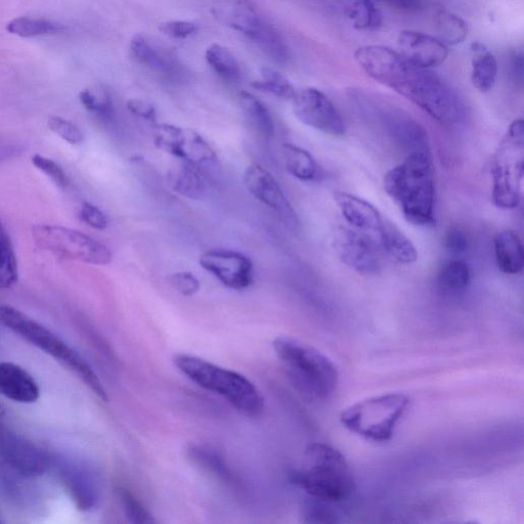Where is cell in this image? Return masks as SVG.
Masks as SVG:
<instances>
[{
	"label": "cell",
	"instance_id": "25",
	"mask_svg": "<svg viewBox=\"0 0 524 524\" xmlns=\"http://www.w3.org/2000/svg\"><path fill=\"white\" fill-rule=\"evenodd\" d=\"M286 170L302 182H315L320 178V167L310 152L290 143L282 147Z\"/></svg>",
	"mask_w": 524,
	"mask_h": 524
},
{
	"label": "cell",
	"instance_id": "43",
	"mask_svg": "<svg viewBox=\"0 0 524 524\" xmlns=\"http://www.w3.org/2000/svg\"><path fill=\"white\" fill-rule=\"evenodd\" d=\"M169 284L184 296L196 294L201 287L197 277L189 272L173 274L168 278Z\"/></svg>",
	"mask_w": 524,
	"mask_h": 524
},
{
	"label": "cell",
	"instance_id": "28",
	"mask_svg": "<svg viewBox=\"0 0 524 524\" xmlns=\"http://www.w3.org/2000/svg\"><path fill=\"white\" fill-rule=\"evenodd\" d=\"M188 454L190 459L199 467L225 480L233 482V474L225 458L215 449L204 445H192Z\"/></svg>",
	"mask_w": 524,
	"mask_h": 524
},
{
	"label": "cell",
	"instance_id": "9",
	"mask_svg": "<svg viewBox=\"0 0 524 524\" xmlns=\"http://www.w3.org/2000/svg\"><path fill=\"white\" fill-rule=\"evenodd\" d=\"M32 237L40 249L84 264L107 266L112 252L105 244L79 231L54 225H36Z\"/></svg>",
	"mask_w": 524,
	"mask_h": 524
},
{
	"label": "cell",
	"instance_id": "49",
	"mask_svg": "<svg viewBox=\"0 0 524 524\" xmlns=\"http://www.w3.org/2000/svg\"><path fill=\"white\" fill-rule=\"evenodd\" d=\"M4 409L0 407V421H2V418L4 417Z\"/></svg>",
	"mask_w": 524,
	"mask_h": 524
},
{
	"label": "cell",
	"instance_id": "16",
	"mask_svg": "<svg viewBox=\"0 0 524 524\" xmlns=\"http://www.w3.org/2000/svg\"><path fill=\"white\" fill-rule=\"evenodd\" d=\"M199 264L218 281L233 290L249 288L254 281V266L245 254L228 249L204 252Z\"/></svg>",
	"mask_w": 524,
	"mask_h": 524
},
{
	"label": "cell",
	"instance_id": "37",
	"mask_svg": "<svg viewBox=\"0 0 524 524\" xmlns=\"http://www.w3.org/2000/svg\"><path fill=\"white\" fill-rule=\"evenodd\" d=\"M79 101L89 112L110 119L114 115L112 97L103 89H86L79 94Z\"/></svg>",
	"mask_w": 524,
	"mask_h": 524
},
{
	"label": "cell",
	"instance_id": "32",
	"mask_svg": "<svg viewBox=\"0 0 524 524\" xmlns=\"http://www.w3.org/2000/svg\"><path fill=\"white\" fill-rule=\"evenodd\" d=\"M130 53L137 62L155 71L168 73L173 69L170 60L154 49L141 35H136L131 40Z\"/></svg>",
	"mask_w": 524,
	"mask_h": 524
},
{
	"label": "cell",
	"instance_id": "20",
	"mask_svg": "<svg viewBox=\"0 0 524 524\" xmlns=\"http://www.w3.org/2000/svg\"><path fill=\"white\" fill-rule=\"evenodd\" d=\"M365 101L369 103L370 109L377 112V117L390 131L391 136L412 149V153H429L425 130L416 121L395 107L378 102L376 106L374 101Z\"/></svg>",
	"mask_w": 524,
	"mask_h": 524
},
{
	"label": "cell",
	"instance_id": "13",
	"mask_svg": "<svg viewBox=\"0 0 524 524\" xmlns=\"http://www.w3.org/2000/svg\"><path fill=\"white\" fill-rule=\"evenodd\" d=\"M291 101L294 115L304 125L332 137L345 135V124L340 113L321 91L309 87L296 92Z\"/></svg>",
	"mask_w": 524,
	"mask_h": 524
},
{
	"label": "cell",
	"instance_id": "11",
	"mask_svg": "<svg viewBox=\"0 0 524 524\" xmlns=\"http://www.w3.org/2000/svg\"><path fill=\"white\" fill-rule=\"evenodd\" d=\"M63 485L80 511L90 512L100 505L102 484L97 471L82 460L68 457L54 458Z\"/></svg>",
	"mask_w": 524,
	"mask_h": 524
},
{
	"label": "cell",
	"instance_id": "5",
	"mask_svg": "<svg viewBox=\"0 0 524 524\" xmlns=\"http://www.w3.org/2000/svg\"><path fill=\"white\" fill-rule=\"evenodd\" d=\"M0 322L31 345L68 367L102 401L108 393L92 366L54 332L9 305L0 307Z\"/></svg>",
	"mask_w": 524,
	"mask_h": 524
},
{
	"label": "cell",
	"instance_id": "3",
	"mask_svg": "<svg viewBox=\"0 0 524 524\" xmlns=\"http://www.w3.org/2000/svg\"><path fill=\"white\" fill-rule=\"evenodd\" d=\"M274 349L288 380L305 400L323 402L333 395L338 371L318 349L292 337H278Z\"/></svg>",
	"mask_w": 524,
	"mask_h": 524
},
{
	"label": "cell",
	"instance_id": "34",
	"mask_svg": "<svg viewBox=\"0 0 524 524\" xmlns=\"http://www.w3.org/2000/svg\"><path fill=\"white\" fill-rule=\"evenodd\" d=\"M252 86L283 100H292L296 94L294 86L283 74L268 67L261 69V80L255 81Z\"/></svg>",
	"mask_w": 524,
	"mask_h": 524
},
{
	"label": "cell",
	"instance_id": "27",
	"mask_svg": "<svg viewBox=\"0 0 524 524\" xmlns=\"http://www.w3.org/2000/svg\"><path fill=\"white\" fill-rule=\"evenodd\" d=\"M18 261L11 237L0 221V290L11 289L18 282Z\"/></svg>",
	"mask_w": 524,
	"mask_h": 524
},
{
	"label": "cell",
	"instance_id": "10",
	"mask_svg": "<svg viewBox=\"0 0 524 524\" xmlns=\"http://www.w3.org/2000/svg\"><path fill=\"white\" fill-rule=\"evenodd\" d=\"M154 144L203 174L220 169V160L213 148L193 129L171 124L156 125Z\"/></svg>",
	"mask_w": 524,
	"mask_h": 524
},
{
	"label": "cell",
	"instance_id": "26",
	"mask_svg": "<svg viewBox=\"0 0 524 524\" xmlns=\"http://www.w3.org/2000/svg\"><path fill=\"white\" fill-rule=\"evenodd\" d=\"M240 104L247 121L256 133L267 140L274 138L276 126L267 106L247 92L240 94Z\"/></svg>",
	"mask_w": 524,
	"mask_h": 524
},
{
	"label": "cell",
	"instance_id": "38",
	"mask_svg": "<svg viewBox=\"0 0 524 524\" xmlns=\"http://www.w3.org/2000/svg\"><path fill=\"white\" fill-rule=\"evenodd\" d=\"M125 516L130 522L139 524H152L155 519L147 508L128 490L119 488L116 491Z\"/></svg>",
	"mask_w": 524,
	"mask_h": 524
},
{
	"label": "cell",
	"instance_id": "44",
	"mask_svg": "<svg viewBox=\"0 0 524 524\" xmlns=\"http://www.w3.org/2000/svg\"><path fill=\"white\" fill-rule=\"evenodd\" d=\"M160 30L169 37L185 39L196 34L198 26L187 21H170L162 24Z\"/></svg>",
	"mask_w": 524,
	"mask_h": 524
},
{
	"label": "cell",
	"instance_id": "22",
	"mask_svg": "<svg viewBox=\"0 0 524 524\" xmlns=\"http://www.w3.org/2000/svg\"><path fill=\"white\" fill-rule=\"evenodd\" d=\"M471 81L480 93H488L495 86L498 76V62L482 42H473Z\"/></svg>",
	"mask_w": 524,
	"mask_h": 524
},
{
	"label": "cell",
	"instance_id": "42",
	"mask_svg": "<svg viewBox=\"0 0 524 524\" xmlns=\"http://www.w3.org/2000/svg\"><path fill=\"white\" fill-rule=\"evenodd\" d=\"M80 220L95 230H105L108 227V218L105 213L89 202H83L79 210Z\"/></svg>",
	"mask_w": 524,
	"mask_h": 524
},
{
	"label": "cell",
	"instance_id": "17",
	"mask_svg": "<svg viewBox=\"0 0 524 524\" xmlns=\"http://www.w3.org/2000/svg\"><path fill=\"white\" fill-rule=\"evenodd\" d=\"M231 26L264 51L273 61L285 65L290 60V52L279 32L256 13L242 9L234 14Z\"/></svg>",
	"mask_w": 524,
	"mask_h": 524
},
{
	"label": "cell",
	"instance_id": "7",
	"mask_svg": "<svg viewBox=\"0 0 524 524\" xmlns=\"http://www.w3.org/2000/svg\"><path fill=\"white\" fill-rule=\"evenodd\" d=\"M404 393H388L370 398L345 409L341 423L349 431L375 443L388 442L410 407Z\"/></svg>",
	"mask_w": 524,
	"mask_h": 524
},
{
	"label": "cell",
	"instance_id": "29",
	"mask_svg": "<svg viewBox=\"0 0 524 524\" xmlns=\"http://www.w3.org/2000/svg\"><path fill=\"white\" fill-rule=\"evenodd\" d=\"M388 255L404 265H411L418 259V252L412 241L391 223L381 245Z\"/></svg>",
	"mask_w": 524,
	"mask_h": 524
},
{
	"label": "cell",
	"instance_id": "4",
	"mask_svg": "<svg viewBox=\"0 0 524 524\" xmlns=\"http://www.w3.org/2000/svg\"><path fill=\"white\" fill-rule=\"evenodd\" d=\"M303 459L301 468L290 473V480L309 497L335 503L354 494L353 472L338 450L322 443L311 444Z\"/></svg>",
	"mask_w": 524,
	"mask_h": 524
},
{
	"label": "cell",
	"instance_id": "39",
	"mask_svg": "<svg viewBox=\"0 0 524 524\" xmlns=\"http://www.w3.org/2000/svg\"><path fill=\"white\" fill-rule=\"evenodd\" d=\"M329 504L330 502L310 497L302 508L304 521L309 523L335 522L336 518L334 517L336 515Z\"/></svg>",
	"mask_w": 524,
	"mask_h": 524
},
{
	"label": "cell",
	"instance_id": "6",
	"mask_svg": "<svg viewBox=\"0 0 524 524\" xmlns=\"http://www.w3.org/2000/svg\"><path fill=\"white\" fill-rule=\"evenodd\" d=\"M173 362L194 383L223 397L243 414L258 416L264 411V397L243 375L189 355H178Z\"/></svg>",
	"mask_w": 524,
	"mask_h": 524
},
{
	"label": "cell",
	"instance_id": "46",
	"mask_svg": "<svg viewBox=\"0 0 524 524\" xmlns=\"http://www.w3.org/2000/svg\"><path fill=\"white\" fill-rule=\"evenodd\" d=\"M447 249L455 254L463 253L467 250L468 240L465 234L459 230H452L446 238Z\"/></svg>",
	"mask_w": 524,
	"mask_h": 524
},
{
	"label": "cell",
	"instance_id": "1",
	"mask_svg": "<svg viewBox=\"0 0 524 524\" xmlns=\"http://www.w3.org/2000/svg\"><path fill=\"white\" fill-rule=\"evenodd\" d=\"M355 59L375 81L395 91L446 126L460 124L465 107L457 93L438 74L414 65L399 52L383 46H365Z\"/></svg>",
	"mask_w": 524,
	"mask_h": 524
},
{
	"label": "cell",
	"instance_id": "15",
	"mask_svg": "<svg viewBox=\"0 0 524 524\" xmlns=\"http://www.w3.org/2000/svg\"><path fill=\"white\" fill-rule=\"evenodd\" d=\"M333 247L343 264L360 275L373 276L381 271L377 246L355 229L338 227L333 233Z\"/></svg>",
	"mask_w": 524,
	"mask_h": 524
},
{
	"label": "cell",
	"instance_id": "36",
	"mask_svg": "<svg viewBox=\"0 0 524 524\" xmlns=\"http://www.w3.org/2000/svg\"><path fill=\"white\" fill-rule=\"evenodd\" d=\"M436 29L445 45L457 46L462 43L468 35V26L459 16L442 12L436 17Z\"/></svg>",
	"mask_w": 524,
	"mask_h": 524
},
{
	"label": "cell",
	"instance_id": "41",
	"mask_svg": "<svg viewBox=\"0 0 524 524\" xmlns=\"http://www.w3.org/2000/svg\"><path fill=\"white\" fill-rule=\"evenodd\" d=\"M33 165L46 174L60 189H66L69 181L64 169L54 160L36 154L32 157Z\"/></svg>",
	"mask_w": 524,
	"mask_h": 524
},
{
	"label": "cell",
	"instance_id": "12",
	"mask_svg": "<svg viewBox=\"0 0 524 524\" xmlns=\"http://www.w3.org/2000/svg\"><path fill=\"white\" fill-rule=\"evenodd\" d=\"M249 193L260 203L272 209L281 223L290 231L300 228L299 216L273 174L259 164H251L244 174Z\"/></svg>",
	"mask_w": 524,
	"mask_h": 524
},
{
	"label": "cell",
	"instance_id": "45",
	"mask_svg": "<svg viewBox=\"0 0 524 524\" xmlns=\"http://www.w3.org/2000/svg\"><path fill=\"white\" fill-rule=\"evenodd\" d=\"M126 107L130 113L150 123L156 124L157 112L152 104L140 99H131L127 102Z\"/></svg>",
	"mask_w": 524,
	"mask_h": 524
},
{
	"label": "cell",
	"instance_id": "47",
	"mask_svg": "<svg viewBox=\"0 0 524 524\" xmlns=\"http://www.w3.org/2000/svg\"><path fill=\"white\" fill-rule=\"evenodd\" d=\"M380 2L406 11H417L422 7V0H380Z\"/></svg>",
	"mask_w": 524,
	"mask_h": 524
},
{
	"label": "cell",
	"instance_id": "30",
	"mask_svg": "<svg viewBox=\"0 0 524 524\" xmlns=\"http://www.w3.org/2000/svg\"><path fill=\"white\" fill-rule=\"evenodd\" d=\"M345 14L353 26L360 31L379 30L383 23V16L373 0H356L347 7Z\"/></svg>",
	"mask_w": 524,
	"mask_h": 524
},
{
	"label": "cell",
	"instance_id": "14",
	"mask_svg": "<svg viewBox=\"0 0 524 524\" xmlns=\"http://www.w3.org/2000/svg\"><path fill=\"white\" fill-rule=\"evenodd\" d=\"M0 456L20 475L32 478L45 474L52 459L31 441L0 421Z\"/></svg>",
	"mask_w": 524,
	"mask_h": 524
},
{
	"label": "cell",
	"instance_id": "31",
	"mask_svg": "<svg viewBox=\"0 0 524 524\" xmlns=\"http://www.w3.org/2000/svg\"><path fill=\"white\" fill-rule=\"evenodd\" d=\"M205 58L212 70L226 81L236 82L240 79V65L228 49L212 45L206 50Z\"/></svg>",
	"mask_w": 524,
	"mask_h": 524
},
{
	"label": "cell",
	"instance_id": "35",
	"mask_svg": "<svg viewBox=\"0 0 524 524\" xmlns=\"http://www.w3.org/2000/svg\"><path fill=\"white\" fill-rule=\"evenodd\" d=\"M470 283V270L461 260L450 261L440 273L439 286L447 294L458 295L466 290Z\"/></svg>",
	"mask_w": 524,
	"mask_h": 524
},
{
	"label": "cell",
	"instance_id": "48",
	"mask_svg": "<svg viewBox=\"0 0 524 524\" xmlns=\"http://www.w3.org/2000/svg\"><path fill=\"white\" fill-rule=\"evenodd\" d=\"M510 70L516 81H523V57L521 54L514 53L510 60Z\"/></svg>",
	"mask_w": 524,
	"mask_h": 524
},
{
	"label": "cell",
	"instance_id": "24",
	"mask_svg": "<svg viewBox=\"0 0 524 524\" xmlns=\"http://www.w3.org/2000/svg\"><path fill=\"white\" fill-rule=\"evenodd\" d=\"M495 253L499 270L506 275H517L524 267L523 246L518 235L510 230L499 233L495 239Z\"/></svg>",
	"mask_w": 524,
	"mask_h": 524
},
{
	"label": "cell",
	"instance_id": "21",
	"mask_svg": "<svg viewBox=\"0 0 524 524\" xmlns=\"http://www.w3.org/2000/svg\"><path fill=\"white\" fill-rule=\"evenodd\" d=\"M0 395L19 404H34L40 398L36 380L19 365L0 363Z\"/></svg>",
	"mask_w": 524,
	"mask_h": 524
},
{
	"label": "cell",
	"instance_id": "18",
	"mask_svg": "<svg viewBox=\"0 0 524 524\" xmlns=\"http://www.w3.org/2000/svg\"><path fill=\"white\" fill-rule=\"evenodd\" d=\"M335 201L345 221L380 248L391 222L373 204L352 194L338 193Z\"/></svg>",
	"mask_w": 524,
	"mask_h": 524
},
{
	"label": "cell",
	"instance_id": "2",
	"mask_svg": "<svg viewBox=\"0 0 524 524\" xmlns=\"http://www.w3.org/2000/svg\"><path fill=\"white\" fill-rule=\"evenodd\" d=\"M384 189L409 223L435 226V186L429 153H411L403 163L390 169L384 178Z\"/></svg>",
	"mask_w": 524,
	"mask_h": 524
},
{
	"label": "cell",
	"instance_id": "23",
	"mask_svg": "<svg viewBox=\"0 0 524 524\" xmlns=\"http://www.w3.org/2000/svg\"><path fill=\"white\" fill-rule=\"evenodd\" d=\"M167 178L171 189L188 199L202 200L207 194L204 174L188 163L172 167Z\"/></svg>",
	"mask_w": 524,
	"mask_h": 524
},
{
	"label": "cell",
	"instance_id": "40",
	"mask_svg": "<svg viewBox=\"0 0 524 524\" xmlns=\"http://www.w3.org/2000/svg\"><path fill=\"white\" fill-rule=\"evenodd\" d=\"M48 126L54 134L71 145H80L84 140L82 131L78 126L62 117H50Z\"/></svg>",
	"mask_w": 524,
	"mask_h": 524
},
{
	"label": "cell",
	"instance_id": "19",
	"mask_svg": "<svg viewBox=\"0 0 524 524\" xmlns=\"http://www.w3.org/2000/svg\"><path fill=\"white\" fill-rule=\"evenodd\" d=\"M398 45L404 58L425 69L441 66L449 56L448 47L441 39L418 31H402Z\"/></svg>",
	"mask_w": 524,
	"mask_h": 524
},
{
	"label": "cell",
	"instance_id": "8",
	"mask_svg": "<svg viewBox=\"0 0 524 524\" xmlns=\"http://www.w3.org/2000/svg\"><path fill=\"white\" fill-rule=\"evenodd\" d=\"M493 200L501 209L518 207L524 176V122L513 121L500 142L492 163Z\"/></svg>",
	"mask_w": 524,
	"mask_h": 524
},
{
	"label": "cell",
	"instance_id": "33",
	"mask_svg": "<svg viewBox=\"0 0 524 524\" xmlns=\"http://www.w3.org/2000/svg\"><path fill=\"white\" fill-rule=\"evenodd\" d=\"M63 29V25L57 22L29 17H19L7 24L9 33L23 38L54 34Z\"/></svg>",
	"mask_w": 524,
	"mask_h": 524
}]
</instances>
